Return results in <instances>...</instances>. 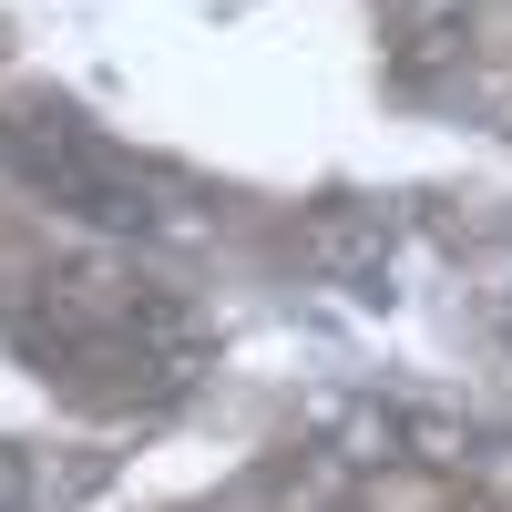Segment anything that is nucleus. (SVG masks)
I'll return each mask as SVG.
<instances>
[{
  "instance_id": "1",
  "label": "nucleus",
  "mask_w": 512,
  "mask_h": 512,
  "mask_svg": "<svg viewBox=\"0 0 512 512\" xmlns=\"http://www.w3.org/2000/svg\"><path fill=\"white\" fill-rule=\"evenodd\" d=\"M0 164H21L52 205H72L93 226H154V195L103 154V134L72 103H11L0 113Z\"/></svg>"
}]
</instances>
